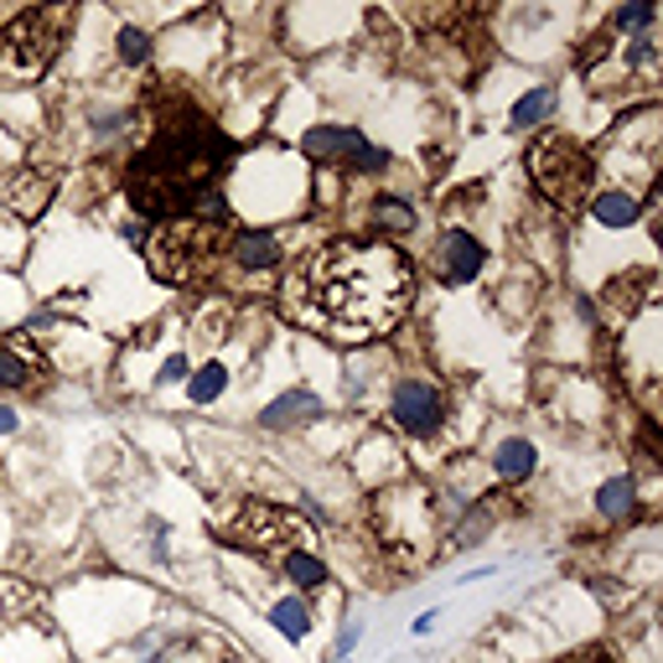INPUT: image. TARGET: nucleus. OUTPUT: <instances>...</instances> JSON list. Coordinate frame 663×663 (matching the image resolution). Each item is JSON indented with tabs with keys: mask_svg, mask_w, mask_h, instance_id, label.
<instances>
[{
	"mask_svg": "<svg viewBox=\"0 0 663 663\" xmlns=\"http://www.w3.org/2000/svg\"><path fill=\"white\" fill-rule=\"evenodd\" d=\"M482 265H488V249L472 234H462V229L441 234V244L430 249V270H435L441 286H472L482 275Z\"/></svg>",
	"mask_w": 663,
	"mask_h": 663,
	"instance_id": "nucleus-9",
	"label": "nucleus"
},
{
	"mask_svg": "<svg viewBox=\"0 0 663 663\" xmlns=\"http://www.w3.org/2000/svg\"><path fill=\"white\" fill-rule=\"evenodd\" d=\"M369 223H373V234H410V229H415V208H410V202H399V197H379V202H373V213H369Z\"/></svg>",
	"mask_w": 663,
	"mask_h": 663,
	"instance_id": "nucleus-19",
	"label": "nucleus"
},
{
	"mask_svg": "<svg viewBox=\"0 0 663 663\" xmlns=\"http://www.w3.org/2000/svg\"><path fill=\"white\" fill-rule=\"evenodd\" d=\"M37 384V358L16 342H0V389H32Z\"/></svg>",
	"mask_w": 663,
	"mask_h": 663,
	"instance_id": "nucleus-14",
	"label": "nucleus"
},
{
	"mask_svg": "<svg viewBox=\"0 0 663 663\" xmlns=\"http://www.w3.org/2000/svg\"><path fill=\"white\" fill-rule=\"evenodd\" d=\"M352 643H358V623H348V627H342V638H337V659H342V653H348Z\"/></svg>",
	"mask_w": 663,
	"mask_h": 663,
	"instance_id": "nucleus-26",
	"label": "nucleus"
},
{
	"mask_svg": "<svg viewBox=\"0 0 663 663\" xmlns=\"http://www.w3.org/2000/svg\"><path fill=\"white\" fill-rule=\"evenodd\" d=\"M301 151H306L316 166H342V172H379V166L389 161L363 130H352V125H312V130L301 136Z\"/></svg>",
	"mask_w": 663,
	"mask_h": 663,
	"instance_id": "nucleus-7",
	"label": "nucleus"
},
{
	"mask_svg": "<svg viewBox=\"0 0 663 663\" xmlns=\"http://www.w3.org/2000/svg\"><path fill=\"white\" fill-rule=\"evenodd\" d=\"M68 11H26L0 32V83H37L58 58Z\"/></svg>",
	"mask_w": 663,
	"mask_h": 663,
	"instance_id": "nucleus-3",
	"label": "nucleus"
},
{
	"mask_svg": "<svg viewBox=\"0 0 663 663\" xmlns=\"http://www.w3.org/2000/svg\"><path fill=\"white\" fill-rule=\"evenodd\" d=\"M280 575L301 591H322L327 585V566L316 560L312 549H291V555H280Z\"/></svg>",
	"mask_w": 663,
	"mask_h": 663,
	"instance_id": "nucleus-17",
	"label": "nucleus"
},
{
	"mask_svg": "<svg viewBox=\"0 0 663 663\" xmlns=\"http://www.w3.org/2000/svg\"><path fill=\"white\" fill-rule=\"evenodd\" d=\"M358 467H363V477H369V482H384V477H394V472H399V456H394L389 441H369Z\"/></svg>",
	"mask_w": 663,
	"mask_h": 663,
	"instance_id": "nucleus-22",
	"label": "nucleus"
},
{
	"mask_svg": "<svg viewBox=\"0 0 663 663\" xmlns=\"http://www.w3.org/2000/svg\"><path fill=\"white\" fill-rule=\"evenodd\" d=\"M549 115H555V89H549V83H539V89H528V94L513 104L508 125H513V130H539Z\"/></svg>",
	"mask_w": 663,
	"mask_h": 663,
	"instance_id": "nucleus-16",
	"label": "nucleus"
},
{
	"mask_svg": "<svg viewBox=\"0 0 663 663\" xmlns=\"http://www.w3.org/2000/svg\"><path fill=\"white\" fill-rule=\"evenodd\" d=\"M234 193L254 213H270V218L295 213V202H301V172H295L291 156H259L254 166L239 172Z\"/></svg>",
	"mask_w": 663,
	"mask_h": 663,
	"instance_id": "nucleus-5",
	"label": "nucleus"
},
{
	"mask_svg": "<svg viewBox=\"0 0 663 663\" xmlns=\"http://www.w3.org/2000/svg\"><path fill=\"white\" fill-rule=\"evenodd\" d=\"M21 420H16V410H5V405H0V435H11V430H16Z\"/></svg>",
	"mask_w": 663,
	"mask_h": 663,
	"instance_id": "nucleus-27",
	"label": "nucleus"
},
{
	"mask_svg": "<svg viewBox=\"0 0 663 663\" xmlns=\"http://www.w3.org/2000/svg\"><path fill=\"white\" fill-rule=\"evenodd\" d=\"M223 389H229V369H223V363H202V369L193 373V384H187L193 405H213Z\"/></svg>",
	"mask_w": 663,
	"mask_h": 663,
	"instance_id": "nucleus-21",
	"label": "nucleus"
},
{
	"mask_svg": "<svg viewBox=\"0 0 663 663\" xmlns=\"http://www.w3.org/2000/svg\"><path fill=\"white\" fill-rule=\"evenodd\" d=\"M234 545H249V549H312V524L291 513V508H275V503H244L239 508V524L229 528Z\"/></svg>",
	"mask_w": 663,
	"mask_h": 663,
	"instance_id": "nucleus-6",
	"label": "nucleus"
},
{
	"mask_svg": "<svg viewBox=\"0 0 663 663\" xmlns=\"http://www.w3.org/2000/svg\"><path fill=\"white\" fill-rule=\"evenodd\" d=\"M528 172H534V187H539L555 208H581L585 193H591V176H596V161H591V151H581L575 140L549 136L528 151Z\"/></svg>",
	"mask_w": 663,
	"mask_h": 663,
	"instance_id": "nucleus-4",
	"label": "nucleus"
},
{
	"mask_svg": "<svg viewBox=\"0 0 663 663\" xmlns=\"http://www.w3.org/2000/svg\"><path fill=\"white\" fill-rule=\"evenodd\" d=\"M115 53H119L125 68H146V62H151V37L136 32V26H125V32L115 37Z\"/></svg>",
	"mask_w": 663,
	"mask_h": 663,
	"instance_id": "nucleus-23",
	"label": "nucleus"
},
{
	"mask_svg": "<svg viewBox=\"0 0 663 663\" xmlns=\"http://www.w3.org/2000/svg\"><path fill=\"white\" fill-rule=\"evenodd\" d=\"M229 166V140L213 130L208 119L182 115L172 125H161V136L151 140V151L136 161L130 172V202L146 218L182 213L197 218L202 202L213 197V182Z\"/></svg>",
	"mask_w": 663,
	"mask_h": 663,
	"instance_id": "nucleus-2",
	"label": "nucleus"
},
{
	"mask_svg": "<svg viewBox=\"0 0 663 663\" xmlns=\"http://www.w3.org/2000/svg\"><path fill=\"white\" fill-rule=\"evenodd\" d=\"M47 197H53V182H47L42 172H26L16 187H11V208H16L21 218H32L42 202H47Z\"/></svg>",
	"mask_w": 663,
	"mask_h": 663,
	"instance_id": "nucleus-20",
	"label": "nucleus"
},
{
	"mask_svg": "<svg viewBox=\"0 0 663 663\" xmlns=\"http://www.w3.org/2000/svg\"><path fill=\"white\" fill-rule=\"evenodd\" d=\"M389 420L415 441H430L435 430L446 426V394L435 389L430 379H399L389 394Z\"/></svg>",
	"mask_w": 663,
	"mask_h": 663,
	"instance_id": "nucleus-8",
	"label": "nucleus"
},
{
	"mask_svg": "<svg viewBox=\"0 0 663 663\" xmlns=\"http://www.w3.org/2000/svg\"><path fill=\"white\" fill-rule=\"evenodd\" d=\"M182 373H187V358H182V352H172V358L161 363V384H176Z\"/></svg>",
	"mask_w": 663,
	"mask_h": 663,
	"instance_id": "nucleus-25",
	"label": "nucleus"
},
{
	"mask_svg": "<svg viewBox=\"0 0 663 663\" xmlns=\"http://www.w3.org/2000/svg\"><path fill=\"white\" fill-rule=\"evenodd\" d=\"M591 218H596L602 229H632V223L643 218V202L632 193H602V197H591Z\"/></svg>",
	"mask_w": 663,
	"mask_h": 663,
	"instance_id": "nucleus-13",
	"label": "nucleus"
},
{
	"mask_svg": "<svg viewBox=\"0 0 663 663\" xmlns=\"http://www.w3.org/2000/svg\"><path fill=\"white\" fill-rule=\"evenodd\" d=\"M286 259V249H280V239L270 234V229H244V234L234 239V265L239 270H275Z\"/></svg>",
	"mask_w": 663,
	"mask_h": 663,
	"instance_id": "nucleus-11",
	"label": "nucleus"
},
{
	"mask_svg": "<svg viewBox=\"0 0 663 663\" xmlns=\"http://www.w3.org/2000/svg\"><path fill=\"white\" fill-rule=\"evenodd\" d=\"M316 415H327V405H322L312 389H291V394H280V399H270V405L259 410V426L286 430V426H306V420H316Z\"/></svg>",
	"mask_w": 663,
	"mask_h": 663,
	"instance_id": "nucleus-10",
	"label": "nucleus"
},
{
	"mask_svg": "<svg viewBox=\"0 0 663 663\" xmlns=\"http://www.w3.org/2000/svg\"><path fill=\"white\" fill-rule=\"evenodd\" d=\"M534 467H539V451L528 446L524 435H508V441H498V451H492V472H498L503 482H528Z\"/></svg>",
	"mask_w": 663,
	"mask_h": 663,
	"instance_id": "nucleus-12",
	"label": "nucleus"
},
{
	"mask_svg": "<svg viewBox=\"0 0 663 663\" xmlns=\"http://www.w3.org/2000/svg\"><path fill=\"white\" fill-rule=\"evenodd\" d=\"M596 508H602V519H612V524L632 519V513H638V488H632V477L602 482V488H596Z\"/></svg>",
	"mask_w": 663,
	"mask_h": 663,
	"instance_id": "nucleus-15",
	"label": "nucleus"
},
{
	"mask_svg": "<svg viewBox=\"0 0 663 663\" xmlns=\"http://www.w3.org/2000/svg\"><path fill=\"white\" fill-rule=\"evenodd\" d=\"M270 623H275V632H280V638L301 643V638L312 632V606L295 602V596H286V602H275V606H270Z\"/></svg>",
	"mask_w": 663,
	"mask_h": 663,
	"instance_id": "nucleus-18",
	"label": "nucleus"
},
{
	"mask_svg": "<svg viewBox=\"0 0 663 663\" xmlns=\"http://www.w3.org/2000/svg\"><path fill=\"white\" fill-rule=\"evenodd\" d=\"M653 16H659L653 5H623L617 11V32H643V26H653Z\"/></svg>",
	"mask_w": 663,
	"mask_h": 663,
	"instance_id": "nucleus-24",
	"label": "nucleus"
},
{
	"mask_svg": "<svg viewBox=\"0 0 663 663\" xmlns=\"http://www.w3.org/2000/svg\"><path fill=\"white\" fill-rule=\"evenodd\" d=\"M570 663H596V659H570Z\"/></svg>",
	"mask_w": 663,
	"mask_h": 663,
	"instance_id": "nucleus-28",
	"label": "nucleus"
},
{
	"mask_svg": "<svg viewBox=\"0 0 663 663\" xmlns=\"http://www.w3.org/2000/svg\"><path fill=\"white\" fill-rule=\"evenodd\" d=\"M410 291V265L389 244H332L316 249L286 286V312L312 327H327L342 342H358L394 327Z\"/></svg>",
	"mask_w": 663,
	"mask_h": 663,
	"instance_id": "nucleus-1",
	"label": "nucleus"
}]
</instances>
